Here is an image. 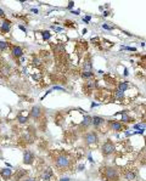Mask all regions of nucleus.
I'll return each mask as SVG.
<instances>
[{"label":"nucleus","instance_id":"f257e3e1","mask_svg":"<svg viewBox=\"0 0 146 181\" xmlns=\"http://www.w3.org/2000/svg\"><path fill=\"white\" fill-rule=\"evenodd\" d=\"M73 157L70 153L66 152H61V153H56L54 156V164L56 167L57 170L60 172H66L68 169H71L73 165Z\"/></svg>","mask_w":146,"mask_h":181},{"label":"nucleus","instance_id":"f03ea898","mask_svg":"<svg viewBox=\"0 0 146 181\" xmlns=\"http://www.w3.org/2000/svg\"><path fill=\"white\" fill-rule=\"evenodd\" d=\"M99 175L102 181H121V174L116 167H101Z\"/></svg>","mask_w":146,"mask_h":181},{"label":"nucleus","instance_id":"7ed1b4c3","mask_svg":"<svg viewBox=\"0 0 146 181\" xmlns=\"http://www.w3.org/2000/svg\"><path fill=\"white\" fill-rule=\"evenodd\" d=\"M83 139H84V142L86 144V146H89V147H94V146H96L99 144V135L94 130L86 131L84 134Z\"/></svg>","mask_w":146,"mask_h":181},{"label":"nucleus","instance_id":"20e7f679","mask_svg":"<svg viewBox=\"0 0 146 181\" xmlns=\"http://www.w3.org/2000/svg\"><path fill=\"white\" fill-rule=\"evenodd\" d=\"M116 151V145L112 142V140H106L102 146H101V153L104 157H110Z\"/></svg>","mask_w":146,"mask_h":181},{"label":"nucleus","instance_id":"39448f33","mask_svg":"<svg viewBox=\"0 0 146 181\" xmlns=\"http://www.w3.org/2000/svg\"><path fill=\"white\" fill-rule=\"evenodd\" d=\"M122 175L127 181H135L138 178V170L135 168H125L122 170Z\"/></svg>","mask_w":146,"mask_h":181},{"label":"nucleus","instance_id":"423d86ee","mask_svg":"<svg viewBox=\"0 0 146 181\" xmlns=\"http://www.w3.org/2000/svg\"><path fill=\"white\" fill-rule=\"evenodd\" d=\"M96 86H98V84H96V80H95V79L85 80V83H84V85H83V91H84V94L90 95V94L93 92V90H94Z\"/></svg>","mask_w":146,"mask_h":181},{"label":"nucleus","instance_id":"0eeeda50","mask_svg":"<svg viewBox=\"0 0 146 181\" xmlns=\"http://www.w3.org/2000/svg\"><path fill=\"white\" fill-rule=\"evenodd\" d=\"M107 124H109V128L111 130H113V131H123V130H125L127 128H125V125L123 124V123H121V122H118V120H109L107 122Z\"/></svg>","mask_w":146,"mask_h":181},{"label":"nucleus","instance_id":"6e6552de","mask_svg":"<svg viewBox=\"0 0 146 181\" xmlns=\"http://www.w3.org/2000/svg\"><path fill=\"white\" fill-rule=\"evenodd\" d=\"M23 54H25V50H23L22 46H20V45H12L11 46V55H12L13 58L18 60L23 56Z\"/></svg>","mask_w":146,"mask_h":181},{"label":"nucleus","instance_id":"1a4fd4ad","mask_svg":"<svg viewBox=\"0 0 146 181\" xmlns=\"http://www.w3.org/2000/svg\"><path fill=\"white\" fill-rule=\"evenodd\" d=\"M82 68H83V72H93V61H91L90 55H86L83 58Z\"/></svg>","mask_w":146,"mask_h":181},{"label":"nucleus","instance_id":"9d476101","mask_svg":"<svg viewBox=\"0 0 146 181\" xmlns=\"http://www.w3.org/2000/svg\"><path fill=\"white\" fill-rule=\"evenodd\" d=\"M36 159V154L32 151H25L23 152V164L26 165H32Z\"/></svg>","mask_w":146,"mask_h":181},{"label":"nucleus","instance_id":"9b49d317","mask_svg":"<svg viewBox=\"0 0 146 181\" xmlns=\"http://www.w3.org/2000/svg\"><path fill=\"white\" fill-rule=\"evenodd\" d=\"M43 115H44L43 109H41V107H39V106H33L32 109H31V112H29V117L33 118L34 120H39Z\"/></svg>","mask_w":146,"mask_h":181},{"label":"nucleus","instance_id":"f8f14e48","mask_svg":"<svg viewBox=\"0 0 146 181\" xmlns=\"http://www.w3.org/2000/svg\"><path fill=\"white\" fill-rule=\"evenodd\" d=\"M11 74V67L6 62L0 63V77L1 78H9Z\"/></svg>","mask_w":146,"mask_h":181},{"label":"nucleus","instance_id":"ddd939ff","mask_svg":"<svg viewBox=\"0 0 146 181\" xmlns=\"http://www.w3.org/2000/svg\"><path fill=\"white\" fill-rule=\"evenodd\" d=\"M105 123H106V120H105L102 117H99V115H94V117H91V126H93L94 129H99V128H101Z\"/></svg>","mask_w":146,"mask_h":181},{"label":"nucleus","instance_id":"4468645a","mask_svg":"<svg viewBox=\"0 0 146 181\" xmlns=\"http://www.w3.org/2000/svg\"><path fill=\"white\" fill-rule=\"evenodd\" d=\"M80 125H82V129H83V130H86V129H89V128L91 126V117H90L89 114H85V115H83V118H82V122H80Z\"/></svg>","mask_w":146,"mask_h":181},{"label":"nucleus","instance_id":"2eb2a0df","mask_svg":"<svg viewBox=\"0 0 146 181\" xmlns=\"http://www.w3.org/2000/svg\"><path fill=\"white\" fill-rule=\"evenodd\" d=\"M16 118H17V122L20 124H26L28 122V119H29V113H27L26 111H22V112H20L17 114Z\"/></svg>","mask_w":146,"mask_h":181},{"label":"nucleus","instance_id":"dca6fc26","mask_svg":"<svg viewBox=\"0 0 146 181\" xmlns=\"http://www.w3.org/2000/svg\"><path fill=\"white\" fill-rule=\"evenodd\" d=\"M27 174H28L27 170H25V169H18L12 176H13V180L15 181H22L27 176Z\"/></svg>","mask_w":146,"mask_h":181},{"label":"nucleus","instance_id":"f3484780","mask_svg":"<svg viewBox=\"0 0 146 181\" xmlns=\"http://www.w3.org/2000/svg\"><path fill=\"white\" fill-rule=\"evenodd\" d=\"M12 175H13V174H12V172H11L9 168H6V169H5V168H4V169H0V176L5 181L10 180V179L12 178Z\"/></svg>","mask_w":146,"mask_h":181},{"label":"nucleus","instance_id":"a211bd4d","mask_svg":"<svg viewBox=\"0 0 146 181\" xmlns=\"http://www.w3.org/2000/svg\"><path fill=\"white\" fill-rule=\"evenodd\" d=\"M10 28H11V22H10L9 20H5V18H4V22H2V25L0 26L1 33H2V34L9 33V32H10Z\"/></svg>","mask_w":146,"mask_h":181},{"label":"nucleus","instance_id":"6ab92c4d","mask_svg":"<svg viewBox=\"0 0 146 181\" xmlns=\"http://www.w3.org/2000/svg\"><path fill=\"white\" fill-rule=\"evenodd\" d=\"M52 176H54V172H52V169H51V168H46V169L43 172L41 179H43L44 181H46V180H50Z\"/></svg>","mask_w":146,"mask_h":181},{"label":"nucleus","instance_id":"aec40b11","mask_svg":"<svg viewBox=\"0 0 146 181\" xmlns=\"http://www.w3.org/2000/svg\"><path fill=\"white\" fill-rule=\"evenodd\" d=\"M119 91H123V92H125L128 89H130V84L129 83H127V81H123V83H119L118 84V88H117Z\"/></svg>","mask_w":146,"mask_h":181},{"label":"nucleus","instance_id":"412c9836","mask_svg":"<svg viewBox=\"0 0 146 181\" xmlns=\"http://www.w3.org/2000/svg\"><path fill=\"white\" fill-rule=\"evenodd\" d=\"M132 122H134V118L133 117H130V115H127V114H122V119H121V123H123V124H127V123H132Z\"/></svg>","mask_w":146,"mask_h":181},{"label":"nucleus","instance_id":"4be33fe9","mask_svg":"<svg viewBox=\"0 0 146 181\" xmlns=\"http://www.w3.org/2000/svg\"><path fill=\"white\" fill-rule=\"evenodd\" d=\"M82 78L85 79V80H90V79H94V73L93 72H82Z\"/></svg>","mask_w":146,"mask_h":181},{"label":"nucleus","instance_id":"5701e85b","mask_svg":"<svg viewBox=\"0 0 146 181\" xmlns=\"http://www.w3.org/2000/svg\"><path fill=\"white\" fill-rule=\"evenodd\" d=\"M139 66L146 70V55H144V56H140V60H139Z\"/></svg>","mask_w":146,"mask_h":181},{"label":"nucleus","instance_id":"b1692460","mask_svg":"<svg viewBox=\"0 0 146 181\" xmlns=\"http://www.w3.org/2000/svg\"><path fill=\"white\" fill-rule=\"evenodd\" d=\"M10 46V44L7 41H0V51H5L7 50V47Z\"/></svg>","mask_w":146,"mask_h":181},{"label":"nucleus","instance_id":"393cba45","mask_svg":"<svg viewBox=\"0 0 146 181\" xmlns=\"http://www.w3.org/2000/svg\"><path fill=\"white\" fill-rule=\"evenodd\" d=\"M41 36H43V39L44 40H49L51 38V34L49 31H41Z\"/></svg>","mask_w":146,"mask_h":181},{"label":"nucleus","instance_id":"a878e982","mask_svg":"<svg viewBox=\"0 0 146 181\" xmlns=\"http://www.w3.org/2000/svg\"><path fill=\"white\" fill-rule=\"evenodd\" d=\"M102 28H104V29H106V31H112L114 27H113V26H111V25H109V23H104V25H102Z\"/></svg>","mask_w":146,"mask_h":181},{"label":"nucleus","instance_id":"bb28decb","mask_svg":"<svg viewBox=\"0 0 146 181\" xmlns=\"http://www.w3.org/2000/svg\"><path fill=\"white\" fill-rule=\"evenodd\" d=\"M121 50H128V51H136V47H132V46H122Z\"/></svg>","mask_w":146,"mask_h":181},{"label":"nucleus","instance_id":"cd10ccee","mask_svg":"<svg viewBox=\"0 0 146 181\" xmlns=\"http://www.w3.org/2000/svg\"><path fill=\"white\" fill-rule=\"evenodd\" d=\"M141 126L144 128V126H145V123H139V124H135V125H134V129H140Z\"/></svg>","mask_w":146,"mask_h":181},{"label":"nucleus","instance_id":"c85d7f7f","mask_svg":"<svg viewBox=\"0 0 146 181\" xmlns=\"http://www.w3.org/2000/svg\"><path fill=\"white\" fill-rule=\"evenodd\" d=\"M22 181H36V178H32V176H26V178H25Z\"/></svg>","mask_w":146,"mask_h":181},{"label":"nucleus","instance_id":"c756f323","mask_svg":"<svg viewBox=\"0 0 146 181\" xmlns=\"http://www.w3.org/2000/svg\"><path fill=\"white\" fill-rule=\"evenodd\" d=\"M90 18H91V17H90V16H85V17H84V18H83V21H84V22H86V23H88V22H90Z\"/></svg>","mask_w":146,"mask_h":181},{"label":"nucleus","instance_id":"7c9ffc66","mask_svg":"<svg viewBox=\"0 0 146 181\" xmlns=\"http://www.w3.org/2000/svg\"><path fill=\"white\" fill-rule=\"evenodd\" d=\"M54 28V31H56V32H62L63 31V28H61V27H52Z\"/></svg>","mask_w":146,"mask_h":181},{"label":"nucleus","instance_id":"2f4dec72","mask_svg":"<svg viewBox=\"0 0 146 181\" xmlns=\"http://www.w3.org/2000/svg\"><path fill=\"white\" fill-rule=\"evenodd\" d=\"M2 17H5V12L2 11V9H0V18H2Z\"/></svg>","mask_w":146,"mask_h":181},{"label":"nucleus","instance_id":"473e14b6","mask_svg":"<svg viewBox=\"0 0 146 181\" xmlns=\"http://www.w3.org/2000/svg\"><path fill=\"white\" fill-rule=\"evenodd\" d=\"M60 181H71V179H70V178H62Z\"/></svg>","mask_w":146,"mask_h":181},{"label":"nucleus","instance_id":"72a5a7b5","mask_svg":"<svg viewBox=\"0 0 146 181\" xmlns=\"http://www.w3.org/2000/svg\"><path fill=\"white\" fill-rule=\"evenodd\" d=\"M20 29L23 31V32H26V27H25V26H20Z\"/></svg>","mask_w":146,"mask_h":181},{"label":"nucleus","instance_id":"f704fd0d","mask_svg":"<svg viewBox=\"0 0 146 181\" xmlns=\"http://www.w3.org/2000/svg\"><path fill=\"white\" fill-rule=\"evenodd\" d=\"M84 168H85V165H84V164H83V165H79V168H78V170H83Z\"/></svg>","mask_w":146,"mask_h":181},{"label":"nucleus","instance_id":"c9c22d12","mask_svg":"<svg viewBox=\"0 0 146 181\" xmlns=\"http://www.w3.org/2000/svg\"><path fill=\"white\" fill-rule=\"evenodd\" d=\"M73 5H74V2H70V4H68V9H71Z\"/></svg>","mask_w":146,"mask_h":181},{"label":"nucleus","instance_id":"e433bc0d","mask_svg":"<svg viewBox=\"0 0 146 181\" xmlns=\"http://www.w3.org/2000/svg\"><path fill=\"white\" fill-rule=\"evenodd\" d=\"M32 12H34V13H38V9H32Z\"/></svg>","mask_w":146,"mask_h":181},{"label":"nucleus","instance_id":"4c0bfd02","mask_svg":"<svg viewBox=\"0 0 146 181\" xmlns=\"http://www.w3.org/2000/svg\"><path fill=\"white\" fill-rule=\"evenodd\" d=\"M128 75V70H124V77H127Z\"/></svg>","mask_w":146,"mask_h":181},{"label":"nucleus","instance_id":"58836bf2","mask_svg":"<svg viewBox=\"0 0 146 181\" xmlns=\"http://www.w3.org/2000/svg\"><path fill=\"white\" fill-rule=\"evenodd\" d=\"M96 106H98V105H96L95 102H93V104H91V108H93V107H96Z\"/></svg>","mask_w":146,"mask_h":181},{"label":"nucleus","instance_id":"ea45409f","mask_svg":"<svg viewBox=\"0 0 146 181\" xmlns=\"http://www.w3.org/2000/svg\"><path fill=\"white\" fill-rule=\"evenodd\" d=\"M0 181H1V180H0Z\"/></svg>","mask_w":146,"mask_h":181},{"label":"nucleus","instance_id":"a19ab883","mask_svg":"<svg viewBox=\"0 0 146 181\" xmlns=\"http://www.w3.org/2000/svg\"><path fill=\"white\" fill-rule=\"evenodd\" d=\"M145 117H146V115H145Z\"/></svg>","mask_w":146,"mask_h":181}]
</instances>
